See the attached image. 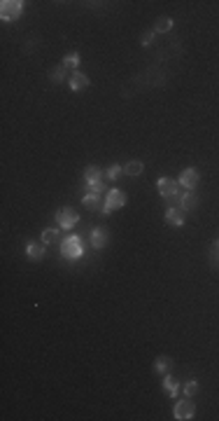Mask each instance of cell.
<instances>
[{
  "mask_svg": "<svg viewBox=\"0 0 219 421\" xmlns=\"http://www.w3.org/2000/svg\"><path fill=\"white\" fill-rule=\"evenodd\" d=\"M56 222H59V227H63V230H73L75 225L80 222V213L65 206V209H61L56 213Z\"/></svg>",
  "mask_w": 219,
  "mask_h": 421,
  "instance_id": "4",
  "label": "cell"
},
{
  "mask_svg": "<svg viewBox=\"0 0 219 421\" xmlns=\"http://www.w3.org/2000/svg\"><path fill=\"white\" fill-rule=\"evenodd\" d=\"M107 230H103V227H96L94 234H91V246L94 248H105V243H107Z\"/></svg>",
  "mask_w": 219,
  "mask_h": 421,
  "instance_id": "12",
  "label": "cell"
},
{
  "mask_svg": "<svg viewBox=\"0 0 219 421\" xmlns=\"http://www.w3.org/2000/svg\"><path fill=\"white\" fill-rule=\"evenodd\" d=\"M179 183L178 180H170V178H161L159 180V194H161V197H163V199H170V197H175V194H178L179 192Z\"/></svg>",
  "mask_w": 219,
  "mask_h": 421,
  "instance_id": "7",
  "label": "cell"
},
{
  "mask_svg": "<svg viewBox=\"0 0 219 421\" xmlns=\"http://www.w3.org/2000/svg\"><path fill=\"white\" fill-rule=\"evenodd\" d=\"M126 204V194L121 189H110L107 197H105V206H103V213H112V210L121 209Z\"/></svg>",
  "mask_w": 219,
  "mask_h": 421,
  "instance_id": "5",
  "label": "cell"
},
{
  "mask_svg": "<svg viewBox=\"0 0 219 421\" xmlns=\"http://www.w3.org/2000/svg\"><path fill=\"white\" fill-rule=\"evenodd\" d=\"M44 246L47 243H35V241H28L26 243V253L31 260H42L44 257Z\"/></svg>",
  "mask_w": 219,
  "mask_h": 421,
  "instance_id": "10",
  "label": "cell"
},
{
  "mask_svg": "<svg viewBox=\"0 0 219 421\" xmlns=\"http://www.w3.org/2000/svg\"><path fill=\"white\" fill-rule=\"evenodd\" d=\"M210 260H212V264H215V267H219V239L212 243V251H210Z\"/></svg>",
  "mask_w": 219,
  "mask_h": 421,
  "instance_id": "23",
  "label": "cell"
},
{
  "mask_svg": "<svg viewBox=\"0 0 219 421\" xmlns=\"http://www.w3.org/2000/svg\"><path fill=\"white\" fill-rule=\"evenodd\" d=\"M103 171L98 166H86V171H84V178H86V183L91 185V183H103Z\"/></svg>",
  "mask_w": 219,
  "mask_h": 421,
  "instance_id": "14",
  "label": "cell"
},
{
  "mask_svg": "<svg viewBox=\"0 0 219 421\" xmlns=\"http://www.w3.org/2000/svg\"><path fill=\"white\" fill-rule=\"evenodd\" d=\"M59 239V230H44L42 232V243H54Z\"/></svg>",
  "mask_w": 219,
  "mask_h": 421,
  "instance_id": "21",
  "label": "cell"
},
{
  "mask_svg": "<svg viewBox=\"0 0 219 421\" xmlns=\"http://www.w3.org/2000/svg\"><path fill=\"white\" fill-rule=\"evenodd\" d=\"M154 370H157L159 374H161V372H170V370H173V360H170L168 356L157 358V365H154Z\"/></svg>",
  "mask_w": 219,
  "mask_h": 421,
  "instance_id": "17",
  "label": "cell"
},
{
  "mask_svg": "<svg viewBox=\"0 0 219 421\" xmlns=\"http://www.w3.org/2000/svg\"><path fill=\"white\" fill-rule=\"evenodd\" d=\"M63 66H65V68H77V66H80V54L77 52L65 54V56H63Z\"/></svg>",
  "mask_w": 219,
  "mask_h": 421,
  "instance_id": "20",
  "label": "cell"
},
{
  "mask_svg": "<svg viewBox=\"0 0 219 421\" xmlns=\"http://www.w3.org/2000/svg\"><path fill=\"white\" fill-rule=\"evenodd\" d=\"M82 239L80 236H75V234H70V236H65L61 241V255L65 257V260H77V257H82Z\"/></svg>",
  "mask_w": 219,
  "mask_h": 421,
  "instance_id": "2",
  "label": "cell"
},
{
  "mask_svg": "<svg viewBox=\"0 0 219 421\" xmlns=\"http://www.w3.org/2000/svg\"><path fill=\"white\" fill-rule=\"evenodd\" d=\"M173 28V19L170 17H159L157 23H154V33H166Z\"/></svg>",
  "mask_w": 219,
  "mask_h": 421,
  "instance_id": "15",
  "label": "cell"
},
{
  "mask_svg": "<svg viewBox=\"0 0 219 421\" xmlns=\"http://www.w3.org/2000/svg\"><path fill=\"white\" fill-rule=\"evenodd\" d=\"M199 178H200V173L196 171V168H184L182 173H179V185L184 189H194L196 185H199Z\"/></svg>",
  "mask_w": 219,
  "mask_h": 421,
  "instance_id": "6",
  "label": "cell"
},
{
  "mask_svg": "<svg viewBox=\"0 0 219 421\" xmlns=\"http://www.w3.org/2000/svg\"><path fill=\"white\" fill-rule=\"evenodd\" d=\"M65 70H68V68L61 63V66H56V68L49 70V77H52L54 82H63V80H65Z\"/></svg>",
  "mask_w": 219,
  "mask_h": 421,
  "instance_id": "19",
  "label": "cell"
},
{
  "mask_svg": "<svg viewBox=\"0 0 219 421\" xmlns=\"http://www.w3.org/2000/svg\"><path fill=\"white\" fill-rule=\"evenodd\" d=\"M124 171L128 173V176H140V173L145 171V164H142V162H138V159H133V162H128V164H126Z\"/></svg>",
  "mask_w": 219,
  "mask_h": 421,
  "instance_id": "16",
  "label": "cell"
},
{
  "mask_svg": "<svg viewBox=\"0 0 219 421\" xmlns=\"http://www.w3.org/2000/svg\"><path fill=\"white\" fill-rule=\"evenodd\" d=\"M199 204V197L194 192H182V199H179V209L182 210H194V206Z\"/></svg>",
  "mask_w": 219,
  "mask_h": 421,
  "instance_id": "13",
  "label": "cell"
},
{
  "mask_svg": "<svg viewBox=\"0 0 219 421\" xmlns=\"http://www.w3.org/2000/svg\"><path fill=\"white\" fill-rule=\"evenodd\" d=\"M21 10H23L21 0H2L0 2V17H2V21H17L21 17Z\"/></svg>",
  "mask_w": 219,
  "mask_h": 421,
  "instance_id": "3",
  "label": "cell"
},
{
  "mask_svg": "<svg viewBox=\"0 0 219 421\" xmlns=\"http://www.w3.org/2000/svg\"><path fill=\"white\" fill-rule=\"evenodd\" d=\"M166 222L168 225H175V227H182V225H184V210L170 206V209L166 210Z\"/></svg>",
  "mask_w": 219,
  "mask_h": 421,
  "instance_id": "9",
  "label": "cell"
},
{
  "mask_svg": "<svg viewBox=\"0 0 219 421\" xmlns=\"http://www.w3.org/2000/svg\"><path fill=\"white\" fill-rule=\"evenodd\" d=\"M152 38H154V31L145 33V35H142V45H149V42H152Z\"/></svg>",
  "mask_w": 219,
  "mask_h": 421,
  "instance_id": "25",
  "label": "cell"
},
{
  "mask_svg": "<svg viewBox=\"0 0 219 421\" xmlns=\"http://www.w3.org/2000/svg\"><path fill=\"white\" fill-rule=\"evenodd\" d=\"M196 391H199V384H196V381H189L187 386H184V393H187L189 398H191V396H196Z\"/></svg>",
  "mask_w": 219,
  "mask_h": 421,
  "instance_id": "24",
  "label": "cell"
},
{
  "mask_svg": "<svg viewBox=\"0 0 219 421\" xmlns=\"http://www.w3.org/2000/svg\"><path fill=\"white\" fill-rule=\"evenodd\" d=\"M163 386H166V391L173 396V398H178V393H179V384L175 381L173 377H163Z\"/></svg>",
  "mask_w": 219,
  "mask_h": 421,
  "instance_id": "18",
  "label": "cell"
},
{
  "mask_svg": "<svg viewBox=\"0 0 219 421\" xmlns=\"http://www.w3.org/2000/svg\"><path fill=\"white\" fill-rule=\"evenodd\" d=\"M121 171H124V168L119 166V164H115V166H110V168H107V173H105V176H107L110 180H117L119 176H121Z\"/></svg>",
  "mask_w": 219,
  "mask_h": 421,
  "instance_id": "22",
  "label": "cell"
},
{
  "mask_svg": "<svg viewBox=\"0 0 219 421\" xmlns=\"http://www.w3.org/2000/svg\"><path fill=\"white\" fill-rule=\"evenodd\" d=\"M194 412H196V405L191 400H179L178 405H175V419L187 421L194 417Z\"/></svg>",
  "mask_w": 219,
  "mask_h": 421,
  "instance_id": "8",
  "label": "cell"
},
{
  "mask_svg": "<svg viewBox=\"0 0 219 421\" xmlns=\"http://www.w3.org/2000/svg\"><path fill=\"white\" fill-rule=\"evenodd\" d=\"M105 192H110V189H105V183H91V185H86V194H84L82 204L89 206V209H103L105 204H100V199H103Z\"/></svg>",
  "mask_w": 219,
  "mask_h": 421,
  "instance_id": "1",
  "label": "cell"
},
{
  "mask_svg": "<svg viewBox=\"0 0 219 421\" xmlns=\"http://www.w3.org/2000/svg\"><path fill=\"white\" fill-rule=\"evenodd\" d=\"M84 87H89V77L84 73H80V70H75V73L70 75V89H73V92H80Z\"/></svg>",
  "mask_w": 219,
  "mask_h": 421,
  "instance_id": "11",
  "label": "cell"
}]
</instances>
